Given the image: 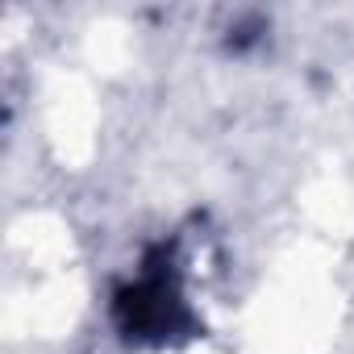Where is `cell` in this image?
<instances>
[{
	"instance_id": "6da1fadb",
	"label": "cell",
	"mask_w": 354,
	"mask_h": 354,
	"mask_svg": "<svg viewBox=\"0 0 354 354\" xmlns=\"http://www.w3.org/2000/svg\"><path fill=\"white\" fill-rule=\"evenodd\" d=\"M113 325L125 346H171L201 333V321L184 296L180 238L154 242L142 254V271L113 292Z\"/></svg>"
},
{
	"instance_id": "7a4b0ae2",
	"label": "cell",
	"mask_w": 354,
	"mask_h": 354,
	"mask_svg": "<svg viewBox=\"0 0 354 354\" xmlns=\"http://www.w3.org/2000/svg\"><path fill=\"white\" fill-rule=\"evenodd\" d=\"M267 42V21L263 17H242V21H234V30H230V38H225V46L234 50V55H246V50H254V46H263Z\"/></svg>"
}]
</instances>
